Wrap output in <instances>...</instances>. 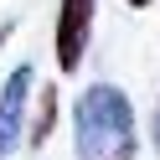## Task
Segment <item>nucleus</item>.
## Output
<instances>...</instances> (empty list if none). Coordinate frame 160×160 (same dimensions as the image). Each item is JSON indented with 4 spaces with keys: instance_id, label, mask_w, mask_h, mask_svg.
Returning <instances> with one entry per match:
<instances>
[{
    "instance_id": "obj_1",
    "label": "nucleus",
    "mask_w": 160,
    "mask_h": 160,
    "mask_svg": "<svg viewBox=\"0 0 160 160\" xmlns=\"http://www.w3.org/2000/svg\"><path fill=\"white\" fill-rule=\"evenodd\" d=\"M72 145L78 160H134V103L124 98V88L114 83H93L83 88L72 108Z\"/></svg>"
},
{
    "instance_id": "obj_2",
    "label": "nucleus",
    "mask_w": 160,
    "mask_h": 160,
    "mask_svg": "<svg viewBox=\"0 0 160 160\" xmlns=\"http://www.w3.org/2000/svg\"><path fill=\"white\" fill-rule=\"evenodd\" d=\"M93 16H98V0H62V11H57V67L62 72L83 67L88 36H93Z\"/></svg>"
},
{
    "instance_id": "obj_3",
    "label": "nucleus",
    "mask_w": 160,
    "mask_h": 160,
    "mask_svg": "<svg viewBox=\"0 0 160 160\" xmlns=\"http://www.w3.org/2000/svg\"><path fill=\"white\" fill-rule=\"evenodd\" d=\"M26 98H31V67H16L11 78H5V88H0V160L11 155L16 145H21L26 134Z\"/></svg>"
},
{
    "instance_id": "obj_4",
    "label": "nucleus",
    "mask_w": 160,
    "mask_h": 160,
    "mask_svg": "<svg viewBox=\"0 0 160 160\" xmlns=\"http://www.w3.org/2000/svg\"><path fill=\"white\" fill-rule=\"evenodd\" d=\"M52 129H57V93L47 88V93H42V108H36V124H31V134H26V145L42 150L47 139H52Z\"/></svg>"
},
{
    "instance_id": "obj_5",
    "label": "nucleus",
    "mask_w": 160,
    "mask_h": 160,
    "mask_svg": "<svg viewBox=\"0 0 160 160\" xmlns=\"http://www.w3.org/2000/svg\"><path fill=\"white\" fill-rule=\"evenodd\" d=\"M11 31H16V21H0V47L11 42Z\"/></svg>"
},
{
    "instance_id": "obj_6",
    "label": "nucleus",
    "mask_w": 160,
    "mask_h": 160,
    "mask_svg": "<svg viewBox=\"0 0 160 160\" xmlns=\"http://www.w3.org/2000/svg\"><path fill=\"white\" fill-rule=\"evenodd\" d=\"M155 150H160V108H155Z\"/></svg>"
},
{
    "instance_id": "obj_7",
    "label": "nucleus",
    "mask_w": 160,
    "mask_h": 160,
    "mask_svg": "<svg viewBox=\"0 0 160 160\" xmlns=\"http://www.w3.org/2000/svg\"><path fill=\"white\" fill-rule=\"evenodd\" d=\"M124 5H134V11H145V5H150V0H124Z\"/></svg>"
}]
</instances>
